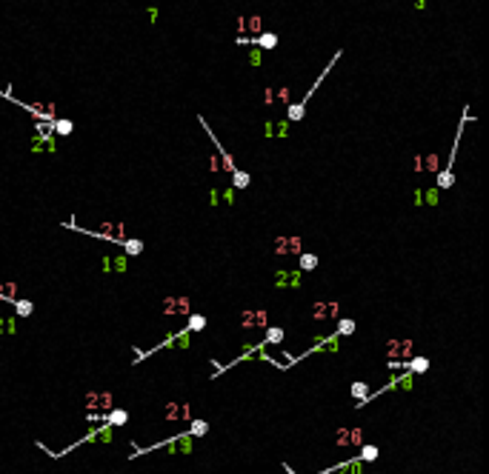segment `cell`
<instances>
[{"instance_id":"cell-10","label":"cell","mask_w":489,"mask_h":474,"mask_svg":"<svg viewBox=\"0 0 489 474\" xmlns=\"http://www.w3.org/2000/svg\"><path fill=\"white\" fill-rule=\"evenodd\" d=\"M246 43L257 46V51L260 49H275V46H278V34L275 32H260V34H255V37H237V46H246Z\"/></svg>"},{"instance_id":"cell-8","label":"cell","mask_w":489,"mask_h":474,"mask_svg":"<svg viewBox=\"0 0 489 474\" xmlns=\"http://www.w3.org/2000/svg\"><path fill=\"white\" fill-rule=\"evenodd\" d=\"M412 351H415V343H412V340H389L386 343L389 360H401V363H406V360L412 357Z\"/></svg>"},{"instance_id":"cell-26","label":"cell","mask_w":489,"mask_h":474,"mask_svg":"<svg viewBox=\"0 0 489 474\" xmlns=\"http://www.w3.org/2000/svg\"><path fill=\"white\" fill-rule=\"evenodd\" d=\"M129 269V260L123 257V254H118V257H109V272H126Z\"/></svg>"},{"instance_id":"cell-11","label":"cell","mask_w":489,"mask_h":474,"mask_svg":"<svg viewBox=\"0 0 489 474\" xmlns=\"http://www.w3.org/2000/svg\"><path fill=\"white\" fill-rule=\"evenodd\" d=\"M166 417L169 420H189L192 417V406L189 403H178V400H169Z\"/></svg>"},{"instance_id":"cell-25","label":"cell","mask_w":489,"mask_h":474,"mask_svg":"<svg viewBox=\"0 0 489 474\" xmlns=\"http://www.w3.org/2000/svg\"><path fill=\"white\" fill-rule=\"evenodd\" d=\"M355 328H358V326H355V320H349V317H346V320H337V331H335V334H337V337H349V334H355Z\"/></svg>"},{"instance_id":"cell-2","label":"cell","mask_w":489,"mask_h":474,"mask_svg":"<svg viewBox=\"0 0 489 474\" xmlns=\"http://www.w3.org/2000/svg\"><path fill=\"white\" fill-rule=\"evenodd\" d=\"M246 360H266V363H272V366L283 369V366H281V360H275L272 354H266V343L260 340V343H255V346H246V349H243V354H237L232 363H226V366H215V374H212V377L223 374V372H229L232 366H237V363H246Z\"/></svg>"},{"instance_id":"cell-27","label":"cell","mask_w":489,"mask_h":474,"mask_svg":"<svg viewBox=\"0 0 489 474\" xmlns=\"http://www.w3.org/2000/svg\"><path fill=\"white\" fill-rule=\"evenodd\" d=\"M206 431H209V425H206V420H195V423H192V428H189L186 434H189V437L195 440V437H201V434H206Z\"/></svg>"},{"instance_id":"cell-28","label":"cell","mask_w":489,"mask_h":474,"mask_svg":"<svg viewBox=\"0 0 489 474\" xmlns=\"http://www.w3.org/2000/svg\"><path fill=\"white\" fill-rule=\"evenodd\" d=\"M15 317H0V334H15Z\"/></svg>"},{"instance_id":"cell-22","label":"cell","mask_w":489,"mask_h":474,"mask_svg":"<svg viewBox=\"0 0 489 474\" xmlns=\"http://www.w3.org/2000/svg\"><path fill=\"white\" fill-rule=\"evenodd\" d=\"M263 343H266V346H278V343H283V328L269 326V328H266V337H263Z\"/></svg>"},{"instance_id":"cell-12","label":"cell","mask_w":489,"mask_h":474,"mask_svg":"<svg viewBox=\"0 0 489 474\" xmlns=\"http://www.w3.org/2000/svg\"><path fill=\"white\" fill-rule=\"evenodd\" d=\"M246 32H255L260 34V17L257 15H249V17H237V37H243Z\"/></svg>"},{"instance_id":"cell-13","label":"cell","mask_w":489,"mask_h":474,"mask_svg":"<svg viewBox=\"0 0 489 474\" xmlns=\"http://www.w3.org/2000/svg\"><path fill=\"white\" fill-rule=\"evenodd\" d=\"M337 443H352V446H363V431L360 428H340L335 434Z\"/></svg>"},{"instance_id":"cell-35","label":"cell","mask_w":489,"mask_h":474,"mask_svg":"<svg viewBox=\"0 0 489 474\" xmlns=\"http://www.w3.org/2000/svg\"><path fill=\"white\" fill-rule=\"evenodd\" d=\"M220 195H223L226 203H232V200H235V189H226V192H220Z\"/></svg>"},{"instance_id":"cell-15","label":"cell","mask_w":489,"mask_h":474,"mask_svg":"<svg viewBox=\"0 0 489 474\" xmlns=\"http://www.w3.org/2000/svg\"><path fill=\"white\" fill-rule=\"evenodd\" d=\"M366 397H369V383H352V400H358L355 403V409H360L363 403H366Z\"/></svg>"},{"instance_id":"cell-29","label":"cell","mask_w":489,"mask_h":474,"mask_svg":"<svg viewBox=\"0 0 489 474\" xmlns=\"http://www.w3.org/2000/svg\"><path fill=\"white\" fill-rule=\"evenodd\" d=\"M358 457L363 460V463H366V460H375L378 457V446H360V454H358Z\"/></svg>"},{"instance_id":"cell-20","label":"cell","mask_w":489,"mask_h":474,"mask_svg":"<svg viewBox=\"0 0 489 474\" xmlns=\"http://www.w3.org/2000/svg\"><path fill=\"white\" fill-rule=\"evenodd\" d=\"M72 129H75V123L72 120H66V117H54V123H51V134H72Z\"/></svg>"},{"instance_id":"cell-3","label":"cell","mask_w":489,"mask_h":474,"mask_svg":"<svg viewBox=\"0 0 489 474\" xmlns=\"http://www.w3.org/2000/svg\"><path fill=\"white\" fill-rule=\"evenodd\" d=\"M466 120H469V106L463 109V117H461V126H458V134H455V146L449 151V160L446 166L438 172V183H435V189L443 192V189H452V183H455V175H452V163H455V154H458V146H461V134H463V126H466Z\"/></svg>"},{"instance_id":"cell-16","label":"cell","mask_w":489,"mask_h":474,"mask_svg":"<svg viewBox=\"0 0 489 474\" xmlns=\"http://www.w3.org/2000/svg\"><path fill=\"white\" fill-rule=\"evenodd\" d=\"M143 251V240H137V237H126L123 240V257H137Z\"/></svg>"},{"instance_id":"cell-23","label":"cell","mask_w":489,"mask_h":474,"mask_svg":"<svg viewBox=\"0 0 489 474\" xmlns=\"http://www.w3.org/2000/svg\"><path fill=\"white\" fill-rule=\"evenodd\" d=\"M249 183H252V177H249L246 172H240V169L232 175V189H235V192H237V189H240V192H243V189H249Z\"/></svg>"},{"instance_id":"cell-24","label":"cell","mask_w":489,"mask_h":474,"mask_svg":"<svg viewBox=\"0 0 489 474\" xmlns=\"http://www.w3.org/2000/svg\"><path fill=\"white\" fill-rule=\"evenodd\" d=\"M12 306H15L17 317H32V311H34V303H32V300H15Z\"/></svg>"},{"instance_id":"cell-6","label":"cell","mask_w":489,"mask_h":474,"mask_svg":"<svg viewBox=\"0 0 489 474\" xmlns=\"http://www.w3.org/2000/svg\"><path fill=\"white\" fill-rule=\"evenodd\" d=\"M163 314H169V317H189L192 314V300L189 297H166L163 300Z\"/></svg>"},{"instance_id":"cell-18","label":"cell","mask_w":489,"mask_h":474,"mask_svg":"<svg viewBox=\"0 0 489 474\" xmlns=\"http://www.w3.org/2000/svg\"><path fill=\"white\" fill-rule=\"evenodd\" d=\"M206 323H209L206 314H189V317H186V331H189V334H192V331H203Z\"/></svg>"},{"instance_id":"cell-31","label":"cell","mask_w":489,"mask_h":474,"mask_svg":"<svg viewBox=\"0 0 489 474\" xmlns=\"http://www.w3.org/2000/svg\"><path fill=\"white\" fill-rule=\"evenodd\" d=\"M423 166H426L429 172H438V154H429V157H426V163H421V169H423Z\"/></svg>"},{"instance_id":"cell-5","label":"cell","mask_w":489,"mask_h":474,"mask_svg":"<svg viewBox=\"0 0 489 474\" xmlns=\"http://www.w3.org/2000/svg\"><path fill=\"white\" fill-rule=\"evenodd\" d=\"M237 323L243 328H269V311L266 309H246L240 311V317H237Z\"/></svg>"},{"instance_id":"cell-21","label":"cell","mask_w":489,"mask_h":474,"mask_svg":"<svg viewBox=\"0 0 489 474\" xmlns=\"http://www.w3.org/2000/svg\"><path fill=\"white\" fill-rule=\"evenodd\" d=\"M126 420H129V411L126 409H112L109 414H106V423L112 425V428H115V425H123Z\"/></svg>"},{"instance_id":"cell-1","label":"cell","mask_w":489,"mask_h":474,"mask_svg":"<svg viewBox=\"0 0 489 474\" xmlns=\"http://www.w3.org/2000/svg\"><path fill=\"white\" fill-rule=\"evenodd\" d=\"M340 54H343V49H337L335 54L329 57V66H326V69L321 72V77H318V80H315L312 86H309V89H306V95H304V98L298 100V103H289V106H286V123H298V120H304V115H306V103H309V98L315 95V89L321 86V80H326V77H329V72H332V66L337 63V57H340Z\"/></svg>"},{"instance_id":"cell-17","label":"cell","mask_w":489,"mask_h":474,"mask_svg":"<svg viewBox=\"0 0 489 474\" xmlns=\"http://www.w3.org/2000/svg\"><path fill=\"white\" fill-rule=\"evenodd\" d=\"M318 263H321V260H318V254H312V251H304V254L298 257V266H301L298 272H315V269H318Z\"/></svg>"},{"instance_id":"cell-32","label":"cell","mask_w":489,"mask_h":474,"mask_svg":"<svg viewBox=\"0 0 489 474\" xmlns=\"http://www.w3.org/2000/svg\"><path fill=\"white\" fill-rule=\"evenodd\" d=\"M263 106H275V89H263Z\"/></svg>"},{"instance_id":"cell-34","label":"cell","mask_w":489,"mask_h":474,"mask_svg":"<svg viewBox=\"0 0 489 474\" xmlns=\"http://www.w3.org/2000/svg\"><path fill=\"white\" fill-rule=\"evenodd\" d=\"M209 203H212V206H218V203H220V192H215V189H212V192H209Z\"/></svg>"},{"instance_id":"cell-36","label":"cell","mask_w":489,"mask_h":474,"mask_svg":"<svg viewBox=\"0 0 489 474\" xmlns=\"http://www.w3.org/2000/svg\"><path fill=\"white\" fill-rule=\"evenodd\" d=\"M209 166H212V172H220V160H218V157H212V160H209Z\"/></svg>"},{"instance_id":"cell-30","label":"cell","mask_w":489,"mask_h":474,"mask_svg":"<svg viewBox=\"0 0 489 474\" xmlns=\"http://www.w3.org/2000/svg\"><path fill=\"white\" fill-rule=\"evenodd\" d=\"M423 195H426V197H423V203H426V206H435L440 192H438V189H429V192H423Z\"/></svg>"},{"instance_id":"cell-19","label":"cell","mask_w":489,"mask_h":474,"mask_svg":"<svg viewBox=\"0 0 489 474\" xmlns=\"http://www.w3.org/2000/svg\"><path fill=\"white\" fill-rule=\"evenodd\" d=\"M89 406H103V409L112 411V394H109V392H101V394L92 392V394H89Z\"/></svg>"},{"instance_id":"cell-33","label":"cell","mask_w":489,"mask_h":474,"mask_svg":"<svg viewBox=\"0 0 489 474\" xmlns=\"http://www.w3.org/2000/svg\"><path fill=\"white\" fill-rule=\"evenodd\" d=\"M249 66H260V51H249Z\"/></svg>"},{"instance_id":"cell-14","label":"cell","mask_w":489,"mask_h":474,"mask_svg":"<svg viewBox=\"0 0 489 474\" xmlns=\"http://www.w3.org/2000/svg\"><path fill=\"white\" fill-rule=\"evenodd\" d=\"M406 372H412V374H423V372H429V357H423V354H415L412 360H406L404 363Z\"/></svg>"},{"instance_id":"cell-7","label":"cell","mask_w":489,"mask_h":474,"mask_svg":"<svg viewBox=\"0 0 489 474\" xmlns=\"http://www.w3.org/2000/svg\"><path fill=\"white\" fill-rule=\"evenodd\" d=\"M275 254L281 257H289V254H304V240L301 237H275Z\"/></svg>"},{"instance_id":"cell-4","label":"cell","mask_w":489,"mask_h":474,"mask_svg":"<svg viewBox=\"0 0 489 474\" xmlns=\"http://www.w3.org/2000/svg\"><path fill=\"white\" fill-rule=\"evenodd\" d=\"M337 314H340V303H337V300H318V303L312 306V311H309V317L318 320V323H323V320H337Z\"/></svg>"},{"instance_id":"cell-9","label":"cell","mask_w":489,"mask_h":474,"mask_svg":"<svg viewBox=\"0 0 489 474\" xmlns=\"http://www.w3.org/2000/svg\"><path fill=\"white\" fill-rule=\"evenodd\" d=\"M275 286H278V289H301V286H304V272L278 269V272H275Z\"/></svg>"}]
</instances>
